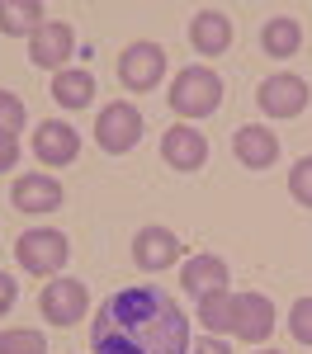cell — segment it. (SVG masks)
Segmentation results:
<instances>
[{"label":"cell","mask_w":312,"mask_h":354,"mask_svg":"<svg viewBox=\"0 0 312 354\" xmlns=\"http://www.w3.org/2000/svg\"><path fill=\"white\" fill-rule=\"evenodd\" d=\"M15 255H19V265L28 274H62L66 270V260H71V241L53 232V227H28L24 236L15 241Z\"/></svg>","instance_id":"obj_3"},{"label":"cell","mask_w":312,"mask_h":354,"mask_svg":"<svg viewBox=\"0 0 312 354\" xmlns=\"http://www.w3.org/2000/svg\"><path fill=\"white\" fill-rule=\"evenodd\" d=\"M90 354H190V317L161 288H118L90 322Z\"/></svg>","instance_id":"obj_1"},{"label":"cell","mask_w":312,"mask_h":354,"mask_svg":"<svg viewBox=\"0 0 312 354\" xmlns=\"http://www.w3.org/2000/svg\"><path fill=\"white\" fill-rule=\"evenodd\" d=\"M85 307H90V293H85L81 279H53V283L43 288V298H38V312H43L53 326H76L85 317Z\"/></svg>","instance_id":"obj_7"},{"label":"cell","mask_w":312,"mask_h":354,"mask_svg":"<svg viewBox=\"0 0 312 354\" xmlns=\"http://www.w3.org/2000/svg\"><path fill=\"white\" fill-rule=\"evenodd\" d=\"M227 265L218 260V255H194L185 270H180V283H185V293H194L199 298H208V293H218V288H227Z\"/></svg>","instance_id":"obj_16"},{"label":"cell","mask_w":312,"mask_h":354,"mask_svg":"<svg viewBox=\"0 0 312 354\" xmlns=\"http://www.w3.org/2000/svg\"><path fill=\"white\" fill-rule=\"evenodd\" d=\"M275 330V302L265 293H237L232 298V335L246 345H265Z\"/></svg>","instance_id":"obj_6"},{"label":"cell","mask_w":312,"mask_h":354,"mask_svg":"<svg viewBox=\"0 0 312 354\" xmlns=\"http://www.w3.org/2000/svg\"><path fill=\"white\" fill-rule=\"evenodd\" d=\"M288 330L298 345H312V298H298L293 312H288Z\"/></svg>","instance_id":"obj_24"},{"label":"cell","mask_w":312,"mask_h":354,"mask_svg":"<svg viewBox=\"0 0 312 354\" xmlns=\"http://www.w3.org/2000/svg\"><path fill=\"white\" fill-rule=\"evenodd\" d=\"M260 48H265L270 57H293L298 48H303V28H298V19H288V15L270 19V24L260 28Z\"/></svg>","instance_id":"obj_18"},{"label":"cell","mask_w":312,"mask_h":354,"mask_svg":"<svg viewBox=\"0 0 312 354\" xmlns=\"http://www.w3.org/2000/svg\"><path fill=\"white\" fill-rule=\"evenodd\" d=\"M10 165H19V137L0 133V170H10Z\"/></svg>","instance_id":"obj_25"},{"label":"cell","mask_w":312,"mask_h":354,"mask_svg":"<svg viewBox=\"0 0 312 354\" xmlns=\"http://www.w3.org/2000/svg\"><path fill=\"white\" fill-rule=\"evenodd\" d=\"M199 326L203 330H232V293L218 288V293H208V298H199Z\"/></svg>","instance_id":"obj_20"},{"label":"cell","mask_w":312,"mask_h":354,"mask_svg":"<svg viewBox=\"0 0 312 354\" xmlns=\"http://www.w3.org/2000/svg\"><path fill=\"white\" fill-rule=\"evenodd\" d=\"M161 156H166V165H175V170H199V165L208 161V137L199 133V128H166Z\"/></svg>","instance_id":"obj_13"},{"label":"cell","mask_w":312,"mask_h":354,"mask_svg":"<svg viewBox=\"0 0 312 354\" xmlns=\"http://www.w3.org/2000/svg\"><path fill=\"white\" fill-rule=\"evenodd\" d=\"M190 43H194V53L203 57H218L232 48V19H227L223 10H199L194 24H190Z\"/></svg>","instance_id":"obj_15"},{"label":"cell","mask_w":312,"mask_h":354,"mask_svg":"<svg viewBox=\"0 0 312 354\" xmlns=\"http://www.w3.org/2000/svg\"><path fill=\"white\" fill-rule=\"evenodd\" d=\"M190 354H232V350H227L223 340H199V345H194Z\"/></svg>","instance_id":"obj_27"},{"label":"cell","mask_w":312,"mask_h":354,"mask_svg":"<svg viewBox=\"0 0 312 354\" xmlns=\"http://www.w3.org/2000/svg\"><path fill=\"white\" fill-rule=\"evenodd\" d=\"M161 76H166V48L161 43H133L118 57V81L128 90H156Z\"/></svg>","instance_id":"obj_8"},{"label":"cell","mask_w":312,"mask_h":354,"mask_svg":"<svg viewBox=\"0 0 312 354\" xmlns=\"http://www.w3.org/2000/svg\"><path fill=\"white\" fill-rule=\"evenodd\" d=\"M53 100L62 109H85V104L95 100V76H90V71H57Z\"/></svg>","instance_id":"obj_19"},{"label":"cell","mask_w":312,"mask_h":354,"mask_svg":"<svg viewBox=\"0 0 312 354\" xmlns=\"http://www.w3.org/2000/svg\"><path fill=\"white\" fill-rule=\"evenodd\" d=\"M0 354H48V340L33 326H15L0 335Z\"/></svg>","instance_id":"obj_21"},{"label":"cell","mask_w":312,"mask_h":354,"mask_svg":"<svg viewBox=\"0 0 312 354\" xmlns=\"http://www.w3.org/2000/svg\"><path fill=\"white\" fill-rule=\"evenodd\" d=\"M312 90L303 76H293V71H279V76H270V81L255 90V104L270 113V118H298V113L308 109Z\"/></svg>","instance_id":"obj_5"},{"label":"cell","mask_w":312,"mask_h":354,"mask_svg":"<svg viewBox=\"0 0 312 354\" xmlns=\"http://www.w3.org/2000/svg\"><path fill=\"white\" fill-rule=\"evenodd\" d=\"M288 194H293L303 208H312V156H303V161L288 170Z\"/></svg>","instance_id":"obj_23"},{"label":"cell","mask_w":312,"mask_h":354,"mask_svg":"<svg viewBox=\"0 0 312 354\" xmlns=\"http://www.w3.org/2000/svg\"><path fill=\"white\" fill-rule=\"evenodd\" d=\"M95 142L109 151V156H123V151H133L142 142V113L138 104H128V100H113L100 109V123H95Z\"/></svg>","instance_id":"obj_4"},{"label":"cell","mask_w":312,"mask_h":354,"mask_svg":"<svg viewBox=\"0 0 312 354\" xmlns=\"http://www.w3.org/2000/svg\"><path fill=\"white\" fill-rule=\"evenodd\" d=\"M15 298H19V283H15V279H10V274L0 270V317H5V312H10V307H15Z\"/></svg>","instance_id":"obj_26"},{"label":"cell","mask_w":312,"mask_h":354,"mask_svg":"<svg viewBox=\"0 0 312 354\" xmlns=\"http://www.w3.org/2000/svg\"><path fill=\"white\" fill-rule=\"evenodd\" d=\"M33 156L43 165H71L81 156V137L71 123H62V118H48L38 133H33Z\"/></svg>","instance_id":"obj_10"},{"label":"cell","mask_w":312,"mask_h":354,"mask_svg":"<svg viewBox=\"0 0 312 354\" xmlns=\"http://www.w3.org/2000/svg\"><path fill=\"white\" fill-rule=\"evenodd\" d=\"M232 147H237L241 165H251V170H265V165L279 161V137L270 133V128H260V123H246V128H237Z\"/></svg>","instance_id":"obj_14"},{"label":"cell","mask_w":312,"mask_h":354,"mask_svg":"<svg viewBox=\"0 0 312 354\" xmlns=\"http://www.w3.org/2000/svg\"><path fill=\"white\" fill-rule=\"evenodd\" d=\"M24 118H28V109H24V100L19 95H10V90H0V133H19L24 128Z\"/></svg>","instance_id":"obj_22"},{"label":"cell","mask_w":312,"mask_h":354,"mask_svg":"<svg viewBox=\"0 0 312 354\" xmlns=\"http://www.w3.org/2000/svg\"><path fill=\"white\" fill-rule=\"evenodd\" d=\"M260 354H279V350H260Z\"/></svg>","instance_id":"obj_28"},{"label":"cell","mask_w":312,"mask_h":354,"mask_svg":"<svg viewBox=\"0 0 312 354\" xmlns=\"http://www.w3.org/2000/svg\"><path fill=\"white\" fill-rule=\"evenodd\" d=\"M71 53H76V33H71V24H62V19H48V24L28 38V57H33V66L57 71V66H66V57H71Z\"/></svg>","instance_id":"obj_11"},{"label":"cell","mask_w":312,"mask_h":354,"mask_svg":"<svg viewBox=\"0 0 312 354\" xmlns=\"http://www.w3.org/2000/svg\"><path fill=\"white\" fill-rule=\"evenodd\" d=\"M180 250H185V245H180L175 232H166V227H142L138 241H133V260H138V270L161 274L180 260Z\"/></svg>","instance_id":"obj_9"},{"label":"cell","mask_w":312,"mask_h":354,"mask_svg":"<svg viewBox=\"0 0 312 354\" xmlns=\"http://www.w3.org/2000/svg\"><path fill=\"white\" fill-rule=\"evenodd\" d=\"M48 24L43 19V0H10V5H0V33H10V38H33L38 28Z\"/></svg>","instance_id":"obj_17"},{"label":"cell","mask_w":312,"mask_h":354,"mask_svg":"<svg viewBox=\"0 0 312 354\" xmlns=\"http://www.w3.org/2000/svg\"><path fill=\"white\" fill-rule=\"evenodd\" d=\"M10 203L19 213H57L62 208V185L53 175H19L15 189H10Z\"/></svg>","instance_id":"obj_12"},{"label":"cell","mask_w":312,"mask_h":354,"mask_svg":"<svg viewBox=\"0 0 312 354\" xmlns=\"http://www.w3.org/2000/svg\"><path fill=\"white\" fill-rule=\"evenodd\" d=\"M223 104V76L208 66H185L170 85V109L180 118H208Z\"/></svg>","instance_id":"obj_2"}]
</instances>
